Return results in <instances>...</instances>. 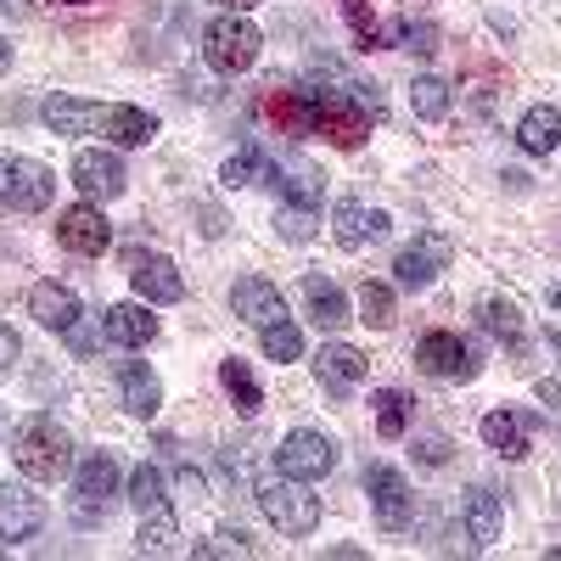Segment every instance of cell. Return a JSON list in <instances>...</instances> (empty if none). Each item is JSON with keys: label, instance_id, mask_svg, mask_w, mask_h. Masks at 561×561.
<instances>
[{"label": "cell", "instance_id": "6da1fadb", "mask_svg": "<svg viewBox=\"0 0 561 561\" xmlns=\"http://www.w3.org/2000/svg\"><path fill=\"white\" fill-rule=\"evenodd\" d=\"M12 460L28 483H57L73 472V438L57 427V415H28L12 438Z\"/></svg>", "mask_w": 561, "mask_h": 561}, {"label": "cell", "instance_id": "7a4b0ae2", "mask_svg": "<svg viewBox=\"0 0 561 561\" xmlns=\"http://www.w3.org/2000/svg\"><path fill=\"white\" fill-rule=\"evenodd\" d=\"M129 505L140 517V550L152 556H169L174 539H180V523H174V505H169V489H163V472L152 460H140L129 472Z\"/></svg>", "mask_w": 561, "mask_h": 561}, {"label": "cell", "instance_id": "3957f363", "mask_svg": "<svg viewBox=\"0 0 561 561\" xmlns=\"http://www.w3.org/2000/svg\"><path fill=\"white\" fill-rule=\"evenodd\" d=\"M259 511L270 517V528H280L287 539H309L320 528V500L304 489V478H287V472H275L253 489Z\"/></svg>", "mask_w": 561, "mask_h": 561}, {"label": "cell", "instance_id": "277c9868", "mask_svg": "<svg viewBox=\"0 0 561 561\" xmlns=\"http://www.w3.org/2000/svg\"><path fill=\"white\" fill-rule=\"evenodd\" d=\"M259 45H264V34L242 12H225L203 28V57L214 73H248L259 62Z\"/></svg>", "mask_w": 561, "mask_h": 561}, {"label": "cell", "instance_id": "5b68a950", "mask_svg": "<svg viewBox=\"0 0 561 561\" xmlns=\"http://www.w3.org/2000/svg\"><path fill=\"white\" fill-rule=\"evenodd\" d=\"M51 197H57V174L39 158L0 152V203L12 214H39V208H51Z\"/></svg>", "mask_w": 561, "mask_h": 561}, {"label": "cell", "instance_id": "8992f818", "mask_svg": "<svg viewBox=\"0 0 561 561\" xmlns=\"http://www.w3.org/2000/svg\"><path fill=\"white\" fill-rule=\"evenodd\" d=\"M113 505H118V460L102 449V455L79 460V472H73V517L84 528H96L113 517Z\"/></svg>", "mask_w": 561, "mask_h": 561}, {"label": "cell", "instance_id": "52a82bcc", "mask_svg": "<svg viewBox=\"0 0 561 561\" xmlns=\"http://www.w3.org/2000/svg\"><path fill=\"white\" fill-rule=\"evenodd\" d=\"M275 472H287V478H304V483H320V478H332L337 472V444L314 433V427H298L280 438L275 449Z\"/></svg>", "mask_w": 561, "mask_h": 561}, {"label": "cell", "instance_id": "ba28073f", "mask_svg": "<svg viewBox=\"0 0 561 561\" xmlns=\"http://www.w3.org/2000/svg\"><path fill=\"white\" fill-rule=\"evenodd\" d=\"M415 365L438 382H472L483 370V359L472 354V343H466L460 332H427L415 343Z\"/></svg>", "mask_w": 561, "mask_h": 561}, {"label": "cell", "instance_id": "9c48e42d", "mask_svg": "<svg viewBox=\"0 0 561 561\" xmlns=\"http://www.w3.org/2000/svg\"><path fill=\"white\" fill-rule=\"evenodd\" d=\"M365 494H370V511H377V523L388 534H404L415 523V494H410L404 472H393V466H365Z\"/></svg>", "mask_w": 561, "mask_h": 561}, {"label": "cell", "instance_id": "30bf717a", "mask_svg": "<svg viewBox=\"0 0 561 561\" xmlns=\"http://www.w3.org/2000/svg\"><path fill=\"white\" fill-rule=\"evenodd\" d=\"M57 242L79 259H102L113 248V225L102 214V203H73L57 214Z\"/></svg>", "mask_w": 561, "mask_h": 561}, {"label": "cell", "instance_id": "8fae6325", "mask_svg": "<svg viewBox=\"0 0 561 561\" xmlns=\"http://www.w3.org/2000/svg\"><path fill=\"white\" fill-rule=\"evenodd\" d=\"M124 264H129V287H135L140 304H180V298H185V275L174 270V259L135 248Z\"/></svg>", "mask_w": 561, "mask_h": 561}, {"label": "cell", "instance_id": "7c38bea8", "mask_svg": "<svg viewBox=\"0 0 561 561\" xmlns=\"http://www.w3.org/2000/svg\"><path fill=\"white\" fill-rule=\"evenodd\" d=\"M73 185L84 192V203H113V197H124V163H118V152H107V147H84V152H73Z\"/></svg>", "mask_w": 561, "mask_h": 561}, {"label": "cell", "instance_id": "4fadbf2b", "mask_svg": "<svg viewBox=\"0 0 561 561\" xmlns=\"http://www.w3.org/2000/svg\"><path fill=\"white\" fill-rule=\"evenodd\" d=\"M449 259H455L449 237L427 230V237H415L410 248H399V259H393V275H399V287L421 293V287H433V280H438V270H449Z\"/></svg>", "mask_w": 561, "mask_h": 561}, {"label": "cell", "instance_id": "5bb4252c", "mask_svg": "<svg viewBox=\"0 0 561 561\" xmlns=\"http://www.w3.org/2000/svg\"><path fill=\"white\" fill-rule=\"evenodd\" d=\"M45 528V500L28 483H0V539L28 545Z\"/></svg>", "mask_w": 561, "mask_h": 561}, {"label": "cell", "instance_id": "9a60e30c", "mask_svg": "<svg viewBox=\"0 0 561 561\" xmlns=\"http://www.w3.org/2000/svg\"><path fill=\"white\" fill-rule=\"evenodd\" d=\"M230 309H237L253 332H264V325H275V320H287V298H280L264 275H242L237 287H230Z\"/></svg>", "mask_w": 561, "mask_h": 561}, {"label": "cell", "instance_id": "2e32d148", "mask_svg": "<svg viewBox=\"0 0 561 561\" xmlns=\"http://www.w3.org/2000/svg\"><path fill=\"white\" fill-rule=\"evenodd\" d=\"M96 135L107 140V147H147V140L158 135V118L147 107H129V102H107L96 113Z\"/></svg>", "mask_w": 561, "mask_h": 561}, {"label": "cell", "instance_id": "e0dca14e", "mask_svg": "<svg viewBox=\"0 0 561 561\" xmlns=\"http://www.w3.org/2000/svg\"><path fill=\"white\" fill-rule=\"evenodd\" d=\"M332 237H337V248L359 253V248L388 237V214L382 208H365V203H337L332 208Z\"/></svg>", "mask_w": 561, "mask_h": 561}, {"label": "cell", "instance_id": "ac0fdd59", "mask_svg": "<svg viewBox=\"0 0 561 561\" xmlns=\"http://www.w3.org/2000/svg\"><path fill=\"white\" fill-rule=\"evenodd\" d=\"M460 523H466V539H472L478 550H489V545L505 534V500H500L489 483H478L472 494L460 500Z\"/></svg>", "mask_w": 561, "mask_h": 561}, {"label": "cell", "instance_id": "d6986e66", "mask_svg": "<svg viewBox=\"0 0 561 561\" xmlns=\"http://www.w3.org/2000/svg\"><path fill=\"white\" fill-rule=\"evenodd\" d=\"M102 332L118 348H147L158 337V314H152V304H113L102 314Z\"/></svg>", "mask_w": 561, "mask_h": 561}, {"label": "cell", "instance_id": "ffe728a7", "mask_svg": "<svg viewBox=\"0 0 561 561\" xmlns=\"http://www.w3.org/2000/svg\"><path fill=\"white\" fill-rule=\"evenodd\" d=\"M28 314L45 325V332H68V325H79V298H73V287H62V280H34Z\"/></svg>", "mask_w": 561, "mask_h": 561}, {"label": "cell", "instance_id": "44dd1931", "mask_svg": "<svg viewBox=\"0 0 561 561\" xmlns=\"http://www.w3.org/2000/svg\"><path fill=\"white\" fill-rule=\"evenodd\" d=\"M314 377H320L325 393H348V388L365 382V354L348 348V343H325V348L314 354Z\"/></svg>", "mask_w": 561, "mask_h": 561}, {"label": "cell", "instance_id": "7402d4cb", "mask_svg": "<svg viewBox=\"0 0 561 561\" xmlns=\"http://www.w3.org/2000/svg\"><path fill=\"white\" fill-rule=\"evenodd\" d=\"M528 427H534V415H523V410H489L483 415V444L494 449V455H505V460H523L534 444H528Z\"/></svg>", "mask_w": 561, "mask_h": 561}, {"label": "cell", "instance_id": "603a6c76", "mask_svg": "<svg viewBox=\"0 0 561 561\" xmlns=\"http://www.w3.org/2000/svg\"><path fill=\"white\" fill-rule=\"evenodd\" d=\"M118 399H124L129 415H158V404H163V382H158L140 359H124V365H118Z\"/></svg>", "mask_w": 561, "mask_h": 561}, {"label": "cell", "instance_id": "cb8c5ba5", "mask_svg": "<svg viewBox=\"0 0 561 561\" xmlns=\"http://www.w3.org/2000/svg\"><path fill=\"white\" fill-rule=\"evenodd\" d=\"M304 304H309V320L320 325V332H337V325H348V298L343 287H332L325 275H304Z\"/></svg>", "mask_w": 561, "mask_h": 561}, {"label": "cell", "instance_id": "d4e9b609", "mask_svg": "<svg viewBox=\"0 0 561 561\" xmlns=\"http://www.w3.org/2000/svg\"><path fill=\"white\" fill-rule=\"evenodd\" d=\"M517 147L528 158H550L561 147V113L556 107H528L523 124H517Z\"/></svg>", "mask_w": 561, "mask_h": 561}, {"label": "cell", "instance_id": "484cf974", "mask_svg": "<svg viewBox=\"0 0 561 561\" xmlns=\"http://www.w3.org/2000/svg\"><path fill=\"white\" fill-rule=\"evenodd\" d=\"M219 388L230 393V404H237L242 415H259L264 388H259V377H253V365H248V359H219Z\"/></svg>", "mask_w": 561, "mask_h": 561}, {"label": "cell", "instance_id": "4316f807", "mask_svg": "<svg viewBox=\"0 0 561 561\" xmlns=\"http://www.w3.org/2000/svg\"><path fill=\"white\" fill-rule=\"evenodd\" d=\"M96 113H102V102H79V96H51L45 102V124H51L57 135H90L96 129Z\"/></svg>", "mask_w": 561, "mask_h": 561}, {"label": "cell", "instance_id": "83f0119b", "mask_svg": "<svg viewBox=\"0 0 561 561\" xmlns=\"http://www.w3.org/2000/svg\"><path fill=\"white\" fill-rule=\"evenodd\" d=\"M478 325H483L489 337H500V343H523V332H528L523 309L511 304V298H483L478 304Z\"/></svg>", "mask_w": 561, "mask_h": 561}, {"label": "cell", "instance_id": "f1b7e54d", "mask_svg": "<svg viewBox=\"0 0 561 561\" xmlns=\"http://www.w3.org/2000/svg\"><path fill=\"white\" fill-rule=\"evenodd\" d=\"M219 180H225V185H237V192H242V185H270V180H275V163H270L264 147H242L237 158H225Z\"/></svg>", "mask_w": 561, "mask_h": 561}, {"label": "cell", "instance_id": "f546056e", "mask_svg": "<svg viewBox=\"0 0 561 561\" xmlns=\"http://www.w3.org/2000/svg\"><path fill=\"white\" fill-rule=\"evenodd\" d=\"M370 404H377V433L382 438H404L410 433V399L399 388H377V393H370Z\"/></svg>", "mask_w": 561, "mask_h": 561}, {"label": "cell", "instance_id": "4dcf8cb0", "mask_svg": "<svg viewBox=\"0 0 561 561\" xmlns=\"http://www.w3.org/2000/svg\"><path fill=\"white\" fill-rule=\"evenodd\" d=\"M410 107H415V118L438 124V118L449 113V84H444L438 73H421V79L410 84Z\"/></svg>", "mask_w": 561, "mask_h": 561}, {"label": "cell", "instance_id": "1f68e13d", "mask_svg": "<svg viewBox=\"0 0 561 561\" xmlns=\"http://www.w3.org/2000/svg\"><path fill=\"white\" fill-rule=\"evenodd\" d=\"M270 185H275V192L287 197V203H298V208H320V174H314V169H304V163H298L293 174H287V169H275V180H270Z\"/></svg>", "mask_w": 561, "mask_h": 561}, {"label": "cell", "instance_id": "d6a6232c", "mask_svg": "<svg viewBox=\"0 0 561 561\" xmlns=\"http://www.w3.org/2000/svg\"><path fill=\"white\" fill-rule=\"evenodd\" d=\"M359 320L370 325V332H388V325H393V287L365 280V287H359Z\"/></svg>", "mask_w": 561, "mask_h": 561}, {"label": "cell", "instance_id": "836d02e7", "mask_svg": "<svg viewBox=\"0 0 561 561\" xmlns=\"http://www.w3.org/2000/svg\"><path fill=\"white\" fill-rule=\"evenodd\" d=\"M259 343H264V359H275V365H287V359H298V354H304V332H298L293 320H275V325H264Z\"/></svg>", "mask_w": 561, "mask_h": 561}, {"label": "cell", "instance_id": "e575fe53", "mask_svg": "<svg viewBox=\"0 0 561 561\" xmlns=\"http://www.w3.org/2000/svg\"><path fill=\"white\" fill-rule=\"evenodd\" d=\"M343 18H348V28H354V39L365 45V51H382V45H388V34H382L377 12H370L365 0H343Z\"/></svg>", "mask_w": 561, "mask_h": 561}, {"label": "cell", "instance_id": "d590c367", "mask_svg": "<svg viewBox=\"0 0 561 561\" xmlns=\"http://www.w3.org/2000/svg\"><path fill=\"white\" fill-rule=\"evenodd\" d=\"M275 230H280L287 242H314V237H320V214H314V208H298V203H280Z\"/></svg>", "mask_w": 561, "mask_h": 561}, {"label": "cell", "instance_id": "8d00e7d4", "mask_svg": "<svg viewBox=\"0 0 561 561\" xmlns=\"http://www.w3.org/2000/svg\"><path fill=\"white\" fill-rule=\"evenodd\" d=\"M197 556H259V545L242 528H219L214 545H197Z\"/></svg>", "mask_w": 561, "mask_h": 561}, {"label": "cell", "instance_id": "74e56055", "mask_svg": "<svg viewBox=\"0 0 561 561\" xmlns=\"http://www.w3.org/2000/svg\"><path fill=\"white\" fill-rule=\"evenodd\" d=\"M12 359H18V332L0 325V370H12Z\"/></svg>", "mask_w": 561, "mask_h": 561}, {"label": "cell", "instance_id": "f35d334b", "mask_svg": "<svg viewBox=\"0 0 561 561\" xmlns=\"http://www.w3.org/2000/svg\"><path fill=\"white\" fill-rule=\"evenodd\" d=\"M421 460H427V466H444V460H449V444H444V438H427V444H421Z\"/></svg>", "mask_w": 561, "mask_h": 561}, {"label": "cell", "instance_id": "ab89813d", "mask_svg": "<svg viewBox=\"0 0 561 561\" xmlns=\"http://www.w3.org/2000/svg\"><path fill=\"white\" fill-rule=\"evenodd\" d=\"M214 7H225V12H253L259 0H214Z\"/></svg>", "mask_w": 561, "mask_h": 561}, {"label": "cell", "instance_id": "60d3db41", "mask_svg": "<svg viewBox=\"0 0 561 561\" xmlns=\"http://www.w3.org/2000/svg\"><path fill=\"white\" fill-rule=\"evenodd\" d=\"M7 68H12V45H7V39H0V73H7Z\"/></svg>", "mask_w": 561, "mask_h": 561}, {"label": "cell", "instance_id": "b9f144b4", "mask_svg": "<svg viewBox=\"0 0 561 561\" xmlns=\"http://www.w3.org/2000/svg\"><path fill=\"white\" fill-rule=\"evenodd\" d=\"M51 7H96V0H51Z\"/></svg>", "mask_w": 561, "mask_h": 561}, {"label": "cell", "instance_id": "7bdbcfd3", "mask_svg": "<svg viewBox=\"0 0 561 561\" xmlns=\"http://www.w3.org/2000/svg\"><path fill=\"white\" fill-rule=\"evenodd\" d=\"M0 7H7V12H23V7H28V0H0Z\"/></svg>", "mask_w": 561, "mask_h": 561}, {"label": "cell", "instance_id": "ee69618b", "mask_svg": "<svg viewBox=\"0 0 561 561\" xmlns=\"http://www.w3.org/2000/svg\"><path fill=\"white\" fill-rule=\"evenodd\" d=\"M550 348H556V354H561V332H550Z\"/></svg>", "mask_w": 561, "mask_h": 561}, {"label": "cell", "instance_id": "f6af8a7d", "mask_svg": "<svg viewBox=\"0 0 561 561\" xmlns=\"http://www.w3.org/2000/svg\"><path fill=\"white\" fill-rule=\"evenodd\" d=\"M0 433H7V410H0Z\"/></svg>", "mask_w": 561, "mask_h": 561}]
</instances>
